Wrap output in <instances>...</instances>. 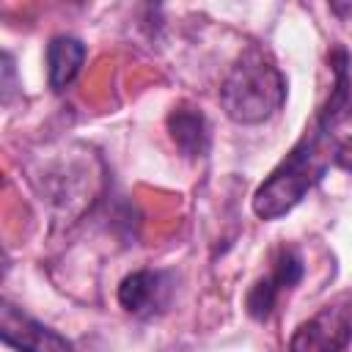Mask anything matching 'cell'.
Returning <instances> with one entry per match:
<instances>
[{"label": "cell", "instance_id": "cell-4", "mask_svg": "<svg viewBox=\"0 0 352 352\" xmlns=\"http://www.w3.org/2000/svg\"><path fill=\"white\" fill-rule=\"evenodd\" d=\"M0 338L16 352H74L72 341L14 302H0Z\"/></svg>", "mask_w": 352, "mask_h": 352}, {"label": "cell", "instance_id": "cell-8", "mask_svg": "<svg viewBox=\"0 0 352 352\" xmlns=\"http://www.w3.org/2000/svg\"><path fill=\"white\" fill-rule=\"evenodd\" d=\"M85 60V44L77 36H55L47 44V77L52 91H63L74 82Z\"/></svg>", "mask_w": 352, "mask_h": 352}, {"label": "cell", "instance_id": "cell-2", "mask_svg": "<svg viewBox=\"0 0 352 352\" xmlns=\"http://www.w3.org/2000/svg\"><path fill=\"white\" fill-rule=\"evenodd\" d=\"M286 102V77L275 60L258 50L248 47L220 85V104L226 116L236 124H261L280 110Z\"/></svg>", "mask_w": 352, "mask_h": 352}, {"label": "cell", "instance_id": "cell-7", "mask_svg": "<svg viewBox=\"0 0 352 352\" xmlns=\"http://www.w3.org/2000/svg\"><path fill=\"white\" fill-rule=\"evenodd\" d=\"M168 135L176 143V148L192 160L204 157L212 146V132H209L206 116L190 104H179L168 113Z\"/></svg>", "mask_w": 352, "mask_h": 352}, {"label": "cell", "instance_id": "cell-3", "mask_svg": "<svg viewBox=\"0 0 352 352\" xmlns=\"http://www.w3.org/2000/svg\"><path fill=\"white\" fill-rule=\"evenodd\" d=\"M352 341V294H338L289 338V352H341Z\"/></svg>", "mask_w": 352, "mask_h": 352}, {"label": "cell", "instance_id": "cell-1", "mask_svg": "<svg viewBox=\"0 0 352 352\" xmlns=\"http://www.w3.org/2000/svg\"><path fill=\"white\" fill-rule=\"evenodd\" d=\"M333 88L311 126L270 170L253 192V212L261 220L289 214L330 170V165L352 168V58L346 50L330 55Z\"/></svg>", "mask_w": 352, "mask_h": 352}, {"label": "cell", "instance_id": "cell-6", "mask_svg": "<svg viewBox=\"0 0 352 352\" xmlns=\"http://www.w3.org/2000/svg\"><path fill=\"white\" fill-rule=\"evenodd\" d=\"M170 275L160 270H138L126 275L118 286V302L126 314L135 316H151L162 311L170 300Z\"/></svg>", "mask_w": 352, "mask_h": 352}, {"label": "cell", "instance_id": "cell-5", "mask_svg": "<svg viewBox=\"0 0 352 352\" xmlns=\"http://www.w3.org/2000/svg\"><path fill=\"white\" fill-rule=\"evenodd\" d=\"M302 272H305V270H302V256H300V250L292 248V245L280 248L278 256H275V261H272V270L250 286V292H248V297H245L248 314H250L253 319H267V316L272 314L278 297L302 280Z\"/></svg>", "mask_w": 352, "mask_h": 352}]
</instances>
